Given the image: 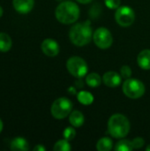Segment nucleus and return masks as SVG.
Instances as JSON below:
<instances>
[{"label": "nucleus", "instance_id": "obj_1", "mask_svg": "<svg viewBox=\"0 0 150 151\" xmlns=\"http://www.w3.org/2000/svg\"><path fill=\"white\" fill-rule=\"evenodd\" d=\"M69 37L72 42L76 46L82 47L88 44L93 37L90 21L80 22L73 25L70 29Z\"/></svg>", "mask_w": 150, "mask_h": 151}, {"label": "nucleus", "instance_id": "obj_2", "mask_svg": "<svg viewBox=\"0 0 150 151\" xmlns=\"http://www.w3.org/2000/svg\"><path fill=\"white\" fill-rule=\"evenodd\" d=\"M55 15L57 19L62 24L74 23L80 16L79 6L72 1L60 3L56 8Z\"/></svg>", "mask_w": 150, "mask_h": 151}, {"label": "nucleus", "instance_id": "obj_3", "mask_svg": "<svg viewBox=\"0 0 150 151\" xmlns=\"http://www.w3.org/2000/svg\"><path fill=\"white\" fill-rule=\"evenodd\" d=\"M108 131L116 139L124 138L130 131V122L125 115L119 113L114 114L108 121Z\"/></svg>", "mask_w": 150, "mask_h": 151}, {"label": "nucleus", "instance_id": "obj_4", "mask_svg": "<svg viewBox=\"0 0 150 151\" xmlns=\"http://www.w3.org/2000/svg\"><path fill=\"white\" fill-rule=\"evenodd\" d=\"M72 104L66 97H60L54 101L51 105V114L57 119H63L72 112Z\"/></svg>", "mask_w": 150, "mask_h": 151}, {"label": "nucleus", "instance_id": "obj_5", "mask_svg": "<svg viewBox=\"0 0 150 151\" xmlns=\"http://www.w3.org/2000/svg\"><path fill=\"white\" fill-rule=\"evenodd\" d=\"M124 94L132 99H137L141 97L145 93L144 84L137 79H126L123 84Z\"/></svg>", "mask_w": 150, "mask_h": 151}, {"label": "nucleus", "instance_id": "obj_6", "mask_svg": "<svg viewBox=\"0 0 150 151\" xmlns=\"http://www.w3.org/2000/svg\"><path fill=\"white\" fill-rule=\"evenodd\" d=\"M66 67L68 72L76 78H82L88 73V64L83 58L77 56L72 57L67 60Z\"/></svg>", "mask_w": 150, "mask_h": 151}, {"label": "nucleus", "instance_id": "obj_7", "mask_svg": "<svg viewBox=\"0 0 150 151\" xmlns=\"http://www.w3.org/2000/svg\"><path fill=\"white\" fill-rule=\"evenodd\" d=\"M115 19L119 26L124 27H130L135 20V13L129 6H119L116 10Z\"/></svg>", "mask_w": 150, "mask_h": 151}, {"label": "nucleus", "instance_id": "obj_8", "mask_svg": "<svg viewBox=\"0 0 150 151\" xmlns=\"http://www.w3.org/2000/svg\"><path fill=\"white\" fill-rule=\"evenodd\" d=\"M93 40L95 44L100 49H108L112 45L113 37L109 29L105 27L97 28L93 34Z\"/></svg>", "mask_w": 150, "mask_h": 151}, {"label": "nucleus", "instance_id": "obj_9", "mask_svg": "<svg viewBox=\"0 0 150 151\" xmlns=\"http://www.w3.org/2000/svg\"><path fill=\"white\" fill-rule=\"evenodd\" d=\"M42 52L48 57H56L59 53L58 43L52 39H45L41 45Z\"/></svg>", "mask_w": 150, "mask_h": 151}, {"label": "nucleus", "instance_id": "obj_10", "mask_svg": "<svg viewBox=\"0 0 150 151\" xmlns=\"http://www.w3.org/2000/svg\"><path fill=\"white\" fill-rule=\"evenodd\" d=\"M103 83L109 88H116L121 83V76L117 72L110 71L104 73L103 77Z\"/></svg>", "mask_w": 150, "mask_h": 151}, {"label": "nucleus", "instance_id": "obj_11", "mask_svg": "<svg viewBox=\"0 0 150 151\" xmlns=\"http://www.w3.org/2000/svg\"><path fill=\"white\" fill-rule=\"evenodd\" d=\"M12 3L16 12L21 14L28 13L34 7V0H13Z\"/></svg>", "mask_w": 150, "mask_h": 151}, {"label": "nucleus", "instance_id": "obj_12", "mask_svg": "<svg viewBox=\"0 0 150 151\" xmlns=\"http://www.w3.org/2000/svg\"><path fill=\"white\" fill-rule=\"evenodd\" d=\"M10 148L13 151H27L29 150V144L26 139L22 137H16L11 140Z\"/></svg>", "mask_w": 150, "mask_h": 151}, {"label": "nucleus", "instance_id": "obj_13", "mask_svg": "<svg viewBox=\"0 0 150 151\" xmlns=\"http://www.w3.org/2000/svg\"><path fill=\"white\" fill-rule=\"evenodd\" d=\"M138 65L144 70H150V50H143L137 58Z\"/></svg>", "mask_w": 150, "mask_h": 151}, {"label": "nucleus", "instance_id": "obj_14", "mask_svg": "<svg viewBox=\"0 0 150 151\" xmlns=\"http://www.w3.org/2000/svg\"><path fill=\"white\" fill-rule=\"evenodd\" d=\"M69 121L71 125L74 127H80L84 124L85 118L84 115L79 111H73L70 113Z\"/></svg>", "mask_w": 150, "mask_h": 151}, {"label": "nucleus", "instance_id": "obj_15", "mask_svg": "<svg viewBox=\"0 0 150 151\" xmlns=\"http://www.w3.org/2000/svg\"><path fill=\"white\" fill-rule=\"evenodd\" d=\"M12 42L11 37L5 33H0V51L7 52L11 50Z\"/></svg>", "mask_w": 150, "mask_h": 151}, {"label": "nucleus", "instance_id": "obj_16", "mask_svg": "<svg viewBox=\"0 0 150 151\" xmlns=\"http://www.w3.org/2000/svg\"><path fill=\"white\" fill-rule=\"evenodd\" d=\"M113 148L112 141L108 137L101 138L96 143V149L99 151H110Z\"/></svg>", "mask_w": 150, "mask_h": 151}, {"label": "nucleus", "instance_id": "obj_17", "mask_svg": "<svg viewBox=\"0 0 150 151\" xmlns=\"http://www.w3.org/2000/svg\"><path fill=\"white\" fill-rule=\"evenodd\" d=\"M86 82L87 84L91 88H97L101 85L102 79L101 76L96 73H92L87 75L86 77Z\"/></svg>", "mask_w": 150, "mask_h": 151}, {"label": "nucleus", "instance_id": "obj_18", "mask_svg": "<svg viewBox=\"0 0 150 151\" xmlns=\"http://www.w3.org/2000/svg\"><path fill=\"white\" fill-rule=\"evenodd\" d=\"M77 98H78L79 102L81 104H84V105H89L94 102L93 95L90 92H88V91H80L78 94Z\"/></svg>", "mask_w": 150, "mask_h": 151}, {"label": "nucleus", "instance_id": "obj_19", "mask_svg": "<svg viewBox=\"0 0 150 151\" xmlns=\"http://www.w3.org/2000/svg\"><path fill=\"white\" fill-rule=\"evenodd\" d=\"M114 150L117 151H132L133 150V142L129 140H121L116 144Z\"/></svg>", "mask_w": 150, "mask_h": 151}, {"label": "nucleus", "instance_id": "obj_20", "mask_svg": "<svg viewBox=\"0 0 150 151\" xmlns=\"http://www.w3.org/2000/svg\"><path fill=\"white\" fill-rule=\"evenodd\" d=\"M53 150L55 151H69L72 150V147L69 143V141L64 139L57 142L54 145Z\"/></svg>", "mask_w": 150, "mask_h": 151}, {"label": "nucleus", "instance_id": "obj_21", "mask_svg": "<svg viewBox=\"0 0 150 151\" xmlns=\"http://www.w3.org/2000/svg\"><path fill=\"white\" fill-rule=\"evenodd\" d=\"M63 135H64V138L67 141H72L74 139V137L76 136V131L74 130V128L71 127H66L65 130H64V133H63Z\"/></svg>", "mask_w": 150, "mask_h": 151}, {"label": "nucleus", "instance_id": "obj_22", "mask_svg": "<svg viewBox=\"0 0 150 151\" xmlns=\"http://www.w3.org/2000/svg\"><path fill=\"white\" fill-rule=\"evenodd\" d=\"M120 73L124 79H129L132 76V69L128 65H123L120 69Z\"/></svg>", "mask_w": 150, "mask_h": 151}, {"label": "nucleus", "instance_id": "obj_23", "mask_svg": "<svg viewBox=\"0 0 150 151\" xmlns=\"http://www.w3.org/2000/svg\"><path fill=\"white\" fill-rule=\"evenodd\" d=\"M104 2L110 9H118L121 4V0H104Z\"/></svg>", "mask_w": 150, "mask_h": 151}, {"label": "nucleus", "instance_id": "obj_24", "mask_svg": "<svg viewBox=\"0 0 150 151\" xmlns=\"http://www.w3.org/2000/svg\"><path fill=\"white\" fill-rule=\"evenodd\" d=\"M132 142H133V149H141V148L143 147V145L145 143V141L141 137H137V138L133 139L132 141Z\"/></svg>", "mask_w": 150, "mask_h": 151}, {"label": "nucleus", "instance_id": "obj_25", "mask_svg": "<svg viewBox=\"0 0 150 151\" xmlns=\"http://www.w3.org/2000/svg\"><path fill=\"white\" fill-rule=\"evenodd\" d=\"M34 151H45L46 150V149H45V147H43L42 145H41V144H38V145H36V146L34 148Z\"/></svg>", "mask_w": 150, "mask_h": 151}, {"label": "nucleus", "instance_id": "obj_26", "mask_svg": "<svg viewBox=\"0 0 150 151\" xmlns=\"http://www.w3.org/2000/svg\"><path fill=\"white\" fill-rule=\"evenodd\" d=\"M76 1L79 2V3H80V4H89L92 0H76Z\"/></svg>", "mask_w": 150, "mask_h": 151}, {"label": "nucleus", "instance_id": "obj_27", "mask_svg": "<svg viewBox=\"0 0 150 151\" xmlns=\"http://www.w3.org/2000/svg\"><path fill=\"white\" fill-rule=\"evenodd\" d=\"M3 127H4V125H3L2 120L0 119V133H1V132H2V130H3Z\"/></svg>", "mask_w": 150, "mask_h": 151}, {"label": "nucleus", "instance_id": "obj_28", "mask_svg": "<svg viewBox=\"0 0 150 151\" xmlns=\"http://www.w3.org/2000/svg\"><path fill=\"white\" fill-rule=\"evenodd\" d=\"M2 15H3V9H2V7L0 6V18L2 17Z\"/></svg>", "mask_w": 150, "mask_h": 151}, {"label": "nucleus", "instance_id": "obj_29", "mask_svg": "<svg viewBox=\"0 0 150 151\" xmlns=\"http://www.w3.org/2000/svg\"><path fill=\"white\" fill-rule=\"evenodd\" d=\"M146 150L147 151H150V145H149L147 148H146Z\"/></svg>", "mask_w": 150, "mask_h": 151}]
</instances>
